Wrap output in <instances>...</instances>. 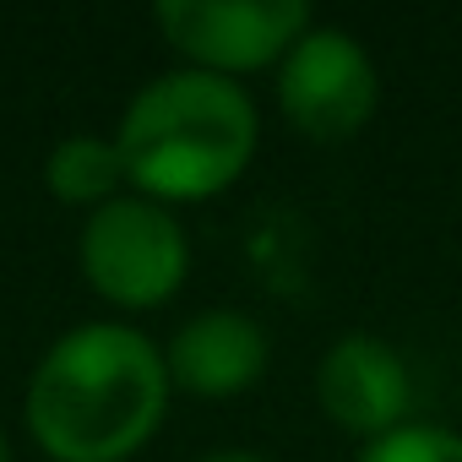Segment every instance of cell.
<instances>
[{
	"instance_id": "11",
	"label": "cell",
	"mask_w": 462,
	"mask_h": 462,
	"mask_svg": "<svg viewBox=\"0 0 462 462\" xmlns=\"http://www.w3.org/2000/svg\"><path fill=\"white\" fill-rule=\"evenodd\" d=\"M0 462H12V446H6V435H0Z\"/></svg>"
},
{
	"instance_id": "8",
	"label": "cell",
	"mask_w": 462,
	"mask_h": 462,
	"mask_svg": "<svg viewBox=\"0 0 462 462\" xmlns=\"http://www.w3.org/2000/svg\"><path fill=\"white\" fill-rule=\"evenodd\" d=\"M44 180H50V190L60 201H93V207H104V201H115V190L125 180L120 142L115 136H93V131L66 136V142H55V152L44 163Z\"/></svg>"
},
{
	"instance_id": "3",
	"label": "cell",
	"mask_w": 462,
	"mask_h": 462,
	"mask_svg": "<svg viewBox=\"0 0 462 462\" xmlns=\"http://www.w3.org/2000/svg\"><path fill=\"white\" fill-rule=\"evenodd\" d=\"M185 228L163 201L115 196L82 228V273L115 305H158L185 283Z\"/></svg>"
},
{
	"instance_id": "1",
	"label": "cell",
	"mask_w": 462,
	"mask_h": 462,
	"mask_svg": "<svg viewBox=\"0 0 462 462\" xmlns=\"http://www.w3.org/2000/svg\"><path fill=\"white\" fill-rule=\"evenodd\" d=\"M158 343L120 321H88L55 337L28 381V430L55 462H120L169 408Z\"/></svg>"
},
{
	"instance_id": "7",
	"label": "cell",
	"mask_w": 462,
	"mask_h": 462,
	"mask_svg": "<svg viewBox=\"0 0 462 462\" xmlns=\"http://www.w3.org/2000/svg\"><path fill=\"white\" fill-rule=\"evenodd\" d=\"M163 365L196 397H235L267 370V332L245 310H201L169 337Z\"/></svg>"
},
{
	"instance_id": "6",
	"label": "cell",
	"mask_w": 462,
	"mask_h": 462,
	"mask_svg": "<svg viewBox=\"0 0 462 462\" xmlns=\"http://www.w3.org/2000/svg\"><path fill=\"white\" fill-rule=\"evenodd\" d=\"M316 397L321 408L354 430V435H386L397 424H408V402H413V375L402 365V354L375 337V332H348L337 337L321 365H316Z\"/></svg>"
},
{
	"instance_id": "9",
	"label": "cell",
	"mask_w": 462,
	"mask_h": 462,
	"mask_svg": "<svg viewBox=\"0 0 462 462\" xmlns=\"http://www.w3.org/2000/svg\"><path fill=\"white\" fill-rule=\"evenodd\" d=\"M359 462H462V435L440 424H397L375 435Z\"/></svg>"
},
{
	"instance_id": "10",
	"label": "cell",
	"mask_w": 462,
	"mask_h": 462,
	"mask_svg": "<svg viewBox=\"0 0 462 462\" xmlns=\"http://www.w3.org/2000/svg\"><path fill=\"white\" fill-rule=\"evenodd\" d=\"M201 462H262V457H251V451H212V457H201Z\"/></svg>"
},
{
	"instance_id": "2",
	"label": "cell",
	"mask_w": 462,
	"mask_h": 462,
	"mask_svg": "<svg viewBox=\"0 0 462 462\" xmlns=\"http://www.w3.org/2000/svg\"><path fill=\"white\" fill-rule=\"evenodd\" d=\"M125 180L147 190V201H196L235 185L256 152V104L235 77L201 66L152 77L120 120Z\"/></svg>"
},
{
	"instance_id": "5",
	"label": "cell",
	"mask_w": 462,
	"mask_h": 462,
	"mask_svg": "<svg viewBox=\"0 0 462 462\" xmlns=\"http://www.w3.org/2000/svg\"><path fill=\"white\" fill-rule=\"evenodd\" d=\"M375 93H381L375 60L343 28H305L294 39V50L283 55V71H278L283 115L305 136H321V142L354 136L370 120Z\"/></svg>"
},
{
	"instance_id": "4",
	"label": "cell",
	"mask_w": 462,
	"mask_h": 462,
	"mask_svg": "<svg viewBox=\"0 0 462 462\" xmlns=\"http://www.w3.org/2000/svg\"><path fill=\"white\" fill-rule=\"evenodd\" d=\"M152 23L201 71L228 77L283 60L294 39L310 28V12L305 0H163Z\"/></svg>"
}]
</instances>
